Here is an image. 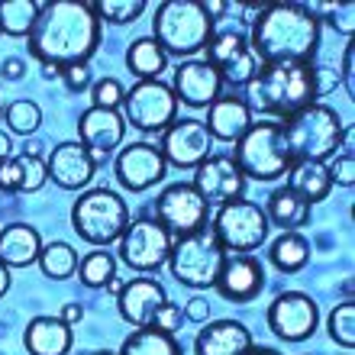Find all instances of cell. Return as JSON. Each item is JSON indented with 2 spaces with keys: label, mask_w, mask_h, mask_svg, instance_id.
I'll list each match as a JSON object with an SVG mask.
<instances>
[{
  "label": "cell",
  "mask_w": 355,
  "mask_h": 355,
  "mask_svg": "<svg viewBox=\"0 0 355 355\" xmlns=\"http://www.w3.org/2000/svg\"><path fill=\"white\" fill-rule=\"evenodd\" d=\"M29 52L42 65H85L101 42V19L91 3L55 0L42 3L36 26L29 29Z\"/></svg>",
  "instance_id": "cell-1"
},
{
  "label": "cell",
  "mask_w": 355,
  "mask_h": 355,
  "mask_svg": "<svg viewBox=\"0 0 355 355\" xmlns=\"http://www.w3.org/2000/svg\"><path fill=\"white\" fill-rule=\"evenodd\" d=\"M320 42V17L307 13L300 3H271L252 23L255 62L278 65V62H310Z\"/></svg>",
  "instance_id": "cell-2"
},
{
  "label": "cell",
  "mask_w": 355,
  "mask_h": 355,
  "mask_svg": "<svg viewBox=\"0 0 355 355\" xmlns=\"http://www.w3.org/2000/svg\"><path fill=\"white\" fill-rule=\"evenodd\" d=\"M245 97L259 113H271L281 120H291L294 113L307 110L317 101V81H313V62H278L262 65L255 78L245 85Z\"/></svg>",
  "instance_id": "cell-3"
},
{
  "label": "cell",
  "mask_w": 355,
  "mask_h": 355,
  "mask_svg": "<svg viewBox=\"0 0 355 355\" xmlns=\"http://www.w3.org/2000/svg\"><path fill=\"white\" fill-rule=\"evenodd\" d=\"M346 126L339 113L323 103H310L307 110L294 113L288 123H281V139L288 149L291 165L294 162H327L343 146Z\"/></svg>",
  "instance_id": "cell-4"
},
{
  "label": "cell",
  "mask_w": 355,
  "mask_h": 355,
  "mask_svg": "<svg viewBox=\"0 0 355 355\" xmlns=\"http://www.w3.org/2000/svg\"><path fill=\"white\" fill-rule=\"evenodd\" d=\"M155 42L165 55H194L214 39V19L197 0H165L152 19Z\"/></svg>",
  "instance_id": "cell-5"
},
{
  "label": "cell",
  "mask_w": 355,
  "mask_h": 355,
  "mask_svg": "<svg viewBox=\"0 0 355 355\" xmlns=\"http://www.w3.org/2000/svg\"><path fill=\"white\" fill-rule=\"evenodd\" d=\"M71 226L85 243L107 245L113 239H120L123 230L130 226V207L120 194H113L107 187H94V191H87L75 200Z\"/></svg>",
  "instance_id": "cell-6"
},
{
  "label": "cell",
  "mask_w": 355,
  "mask_h": 355,
  "mask_svg": "<svg viewBox=\"0 0 355 355\" xmlns=\"http://www.w3.org/2000/svg\"><path fill=\"white\" fill-rule=\"evenodd\" d=\"M236 168L243 171V178H255V181H275V178L288 175L291 159L281 139V123H252L245 136L236 142Z\"/></svg>",
  "instance_id": "cell-7"
},
{
  "label": "cell",
  "mask_w": 355,
  "mask_h": 355,
  "mask_svg": "<svg viewBox=\"0 0 355 355\" xmlns=\"http://www.w3.org/2000/svg\"><path fill=\"white\" fill-rule=\"evenodd\" d=\"M223 245L216 243L210 226L197 230L191 236H178V243L168 252V268L187 288H210L216 281V271L223 262Z\"/></svg>",
  "instance_id": "cell-8"
},
{
  "label": "cell",
  "mask_w": 355,
  "mask_h": 355,
  "mask_svg": "<svg viewBox=\"0 0 355 355\" xmlns=\"http://www.w3.org/2000/svg\"><path fill=\"white\" fill-rule=\"evenodd\" d=\"M223 252H252L268 239V216L259 204L233 200L223 204L216 214V223L210 226Z\"/></svg>",
  "instance_id": "cell-9"
},
{
  "label": "cell",
  "mask_w": 355,
  "mask_h": 355,
  "mask_svg": "<svg viewBox=\"0 0 355 355\" xmlns=\"http://www.w3.org/2000/svg\"><path fill=\"white\" fill-rule=\"evenodd\" d=\"M178 97L162 81H139L123 94V116L139 132H162L175 123Z\"/></svg>",
  "instance_id": "cell-10"
},
{
  "label": "cell",
  "mask_w": 355,
  "mask_h": 355,
  "mask_svg": "<svg viewBox=\"0 0 355 355\" xmlns=\"http://www.w3.org/2000/svg\"><path fill=\"white\" fill-rule=\"evenodd\" d=\"M171 236L159 220H136L120 236V259L136 271H155L168 262Z\"/></svg>",
  "instance_id": "cell-11"
},
{
  "label": "cell",
  "mask_w": 355,
  "mask_h": 355,
  "mask_svg": "<svg viewBox=\"0 0 355 355\" xmlns=\"http://www.w3.org/2000/svg\"><path fill=\"white\" fill-rule=\"evenodd\" d=\"M210 204L194 191V184H168L155 200V220L168 233L191 236L207 226Z\"/></svg>",
  "instance_id": "cell-12"
},
{
  "label": "cell",
  "mask_w": 355,
  "mask_h": 355,
  "mask_svg": "<svg viewBox=\"0 0 355 355\" xmlns=\"http://www.w3.org/2000/svg\"><path fill=\"white\" fill-rule=\"evenodd\" d=\"M204 62L220 75V81H226V85H233V87L249 85L255 78V71H259V62H255L252 49H249L245 36H239V33H220V36L210 39Z\"/></svg>",
  "instance_id": "cell-13"
},
{
  "label": "cell",
  "mask_w": 355,
  "mask_h": 355,
  "mask_svg": "<svg viewBox=\"0 0 355 355\" xmlns=\"http://www.w3.org/2000/svg\"><path fill=\"white\" fill-rule=\"evenodd\" d=\"M214 288L220 291V297L236 300V304L259 297L265 288L262 262L249 252H226L223 262H220V271H216Z\"/></svg>",
  "instance_id": "cell-14"
},
{
  "label": "cell",
  "mask_w": 355,
  "mask_h": 355,
  "mask_svg": "<svg viewBox=\"0 0 355 355\" xmlns=\"http://www.w3.org/2000/svg\"><path fill=\"white\" fill-rule=\"evenodd\" d=\"M268 327L284 343H300V339L313 336V329H317V304L300 291L278 294L268 307Z\"/></svg>",
  "instance_id": "cell-15"
},
{
  "label": "cell",
  "mask_w": 355,
  "mask_h": 355,
  "mask_svg": "<svg viewBox=\"0 0 355 355\" xmlns=\"http://www.w3.org/2000/svg\"><path fill=\"white\" fill-rule=\"evenodd\" d=\"M210 152H214V136L200 120H181L165 130L162 155L178 168H197L200 162L210 159Z\"/></svg>",
  "instance_id": "cell-16"
},
{
  "label": "cell",
  "mask_w": 355,
  "mask_h": 355,
  "mask_svg": "<svg viewBox=\"0 0 355 355\" xmlns=\"http://www.w3.org/2000/svg\"><path fill=\"white\" fill-rule=\"evenodd\" d=\"M194 191L204 197L207 204H233L245 191V178L236 168L233 159L226 155H210L207 162L197 165Z\"/></svg>",
  "instance_id": "cell-17"
},
{
  "label": "cell",
  "mask_w": 355,
  "mask_h": 355,
  "mask_svg": "<svg viewBox=\"0 0 355 355\" xmlns=\"http://www.w3.org/2000/svg\"><path fill=\"white\" fill-rule=\"evenodd\" d=\"M165 165L168 162H165L162 149L149 146V142H132L116 159V178H120V184L126 191L139 194V191L159 184L162 178H165Z\"/></svg>",
  "instance_id": "cell-18"
},
{
  "label": "cell",
  "mask_w": 355,
  "mask_h": 355,
  "mask_svg": "<svg viewBox=\"0 0 355 355\" xmlns=\"http://www.w3.org/2000/svg\"><path fill=\"white\" fill-rule=\"evenodd\" d=\"M78 132H81V146L91 152L94 165H101V162H107V155L123 142L126 120H123L116 110L91 107V110H85L81 123H78Z\"/></svg>",
  "instance_id": "cell-19"
},
{
  "label": "cell",
  "mask_w": 355,
  "mask_h": 355,
  "mask_svg": "<svg viewBox=\"0 0 355 355\" xmlns=\"http://www.w3.org/2000/svg\"><path fill=\"white\" fill-rule=\"evenodd\" d=\"M165 288H162L155 278H136L130 284H123V291L116 294V304H120V317L126 323H132L136 329H149L159 307L165 304Z\"/></svg>",
  "instance_id": "cell-20"
},
{
  "label": "cell",
  "mask_w": 355,
  "mask_h": 355,
  "mask_svg": "<svg viewBox=\"0 0 355 355\" xmlns=\"http://www.w3.org/2000/svg\"><path fill=\"white\" fill-rule=\"evenodd\" d=\"M94 159L91 152L81 146V142H62L52 149L46 162V171L49 178L55 181L58 187H65V191H78V187H85L87 181L94 178Z\"/></svg>",
  "instance_id": "cell-21"
},
{
  "label": "cell",
  "mask_w": 355,
  "mask_h": 355,
  "mask_svg": "<svg viewBox=\"0 0 355 355\" xmlns=\"http://www.w3.org/2000/svg\"><path fill=\"white\" fill-rule=\"evenodd\" d=\"M220 75L207 62H184V65L175 71V94L178 101L187 103V107H210V103L220 97Z\"/></svg>",
  "instance_id": "cell-22"
},
{
  "label": "cell",
  "mask_w": 355,
  "mask_h": 355,
  "mask_svg": "<svg viewBox=\"0 0 355 355\" xmlns=\"http://www.w3.org/2000/svg\"><path fill=\"white\" fill-rule=\"evenodd\" d=\"M207 130L210 136L220 142H239L245 136V130L252 126V110L245 107L243 97H216L210 103V113H207Z\"/></svg>",
  "instance_id": "cell-23"
},
{
  "label": "cell",
  "mask_w": 355,
  "mask_h": 355,
  "mask_svg": "<svg viewBox=\"0 0 355 355\" xmlns=\"http://www.w3.org/2000/svg\"><path fill=\"white\" fill-rule=\"evenodd\" d=\"M252 346V333L239 323V320H216L200 329L194 349L197 355H243Z\"/></svg>",
  "instance_id": "cell-24"
},
{
  "label": "cell",
  "mask_w": 355,
  "mask_h": 355,
  "mask_svg": "<svg viewBox=\"0 0 355 355\" xmlns=\"http://www.w3.org/2000/svg\"><path fill=\"white\" fill-rule=\"evenodd\" d=\"M23 346L29 355H68L71 327L55 317H36L23 333Z\"/></svg>",
  "instance_id": "cell-25"
},
{
  "label": "cell",
  "mask_w": 355,
  "mask_h": 355,
  "mask_svg": "<svg viewBox=\"0 0 355 355\" xmlns=\"http://www.w3.org/2000/svg\"><path fill=\"white\" fill-rule=\"evenodd\" d=\"M39 252H42V239L33 226L13 223L0 230V262L7 268H26V265L39 262Z\"/></svg>",
  "instance_id": "cell-26"
},
{
  "label": "cell",
  "mask_w": 355,
  "mask_h": 355,
  "mask_svg": "<svg viewBox=\"0 0 355 355\" xmlns=\"http://www.w3.org/2000/svg\"><path fill=\"white\" fill-rule=\"evenodd\" d=\"M297 197H304L310 207L317 200H327V194L333 191V178L323 162H294L288 168V184Z\"/></svg>",
  "instance_id": "cell-27"
},
{
  "label": "cell",
  "mask_w": 355,
  "mask_h": 355,
  "mask_svg": "<svg viewBox=\"0 0 355 355\" xmlns=\"http://www.w3.org/2000/svg\"><path fill=\"white\" fill-rule=\"evenodd\" d=\"M275 226H281L284 233H294L297 226H304L310 220V204L304 197H297L291 187H278L268 197V214H265Z\"/></svg>",
  "instance_id": "cell-28"
},
{
  "label": "cell",
  "mask_w": 355,
  "mask_h": 355,
  "mask_svg": "<svg viewBox=\"0 0 355 355\" xmlns=\"http://www.w3.org/2000/svg\"><path fill=\"white\" fill-rule=\"evenodd\" d=\"M126 65H130L132 75H139L142 81H159V75L168 65V55L162 52V46L152 36L136 39L126 52Z\"/></svg>",
  "instance_id": "cell-29"
},
{
  "label": "cell",
  "mask_w": 355,
  "mask_h": 355,
  "mask_svg": "<svg viewBox=\"0 0 355 355\" xmlns=\"http://www.w3.org/2000/svg\"><path fill=\"white\" fill-rule=\"evenodd\" d=\"M271 265L284 275H294L304 265L310 262V243L300 233H281L275 243H271Z\"/></svg>",
  "instance_id": "cell-30"
},
{
  "label": "cell",
  "mask_w": 355,
  "mask_h": 355,
  "mask_svg": "<svg viewBox=\"0 0 355 355\" xmlns=\"http://www.w3.org/2000/svg\"><path fill=\"white\" fill-rule=\"evenodd\" d=\"M39 10H42V3H33V0H3L0 3V29L7 36H29V29L39 19Z\"/></svg>",
  "instance_id": "cell-31"
},
{
  "label": "cell",
  "mask_w": 355,
  "mask_h": 355,
  "mask_svg": "<svg viewBox=\"0 0 355 355\" xmlns=\"http://www.w3.org/2000/svg\"><path fill=\"white\" fill-rule=\"evenodd\" d=\"M120 355H181V346L175 343V336L149 327V329H136L132 336H126Z\"/></svg>",
  "instance_id": "cell-32"
},
{
  "label": "cell",
  "mask_w": 355,
  "mask_h": 355,
  "mask_svg": "<svg viewBox=\"0 0 355 355\" xmlns=\"http://www.w3.org/2000/svg\"><path fill=\"white\" fill-rule=\"evenodd\" d=\"M39 268L52 281H65L78 271V252L68 243H49L39 252Z\"/></svg>",
  "instance_id": "cell-33"
},
{
  "label": "cell",
  "mask_w": 355,
  "mask_h": 355,
  "mask_svg": "<svg viewBox=\"0 0 355 355\" xmlns=\"http://www.w3.org/2000/svg\"><path fill=\"white\" fill-rule=\"evenodd\" d=\"M113 275H116V262H113L110 252H91L87 259L78 262V278L87 288H103Z\"/></svg>",
  "instance_id": "cell-34"
},
{
  "label": "cell",
  "mask_w": 355,
  "mask_h": 355,
  "mask_svg": "<svg viewBox=\"0 0 355 355\" xmlns=\"http://www.w3.org/2000/svg\"><path fill=\"white\" fill-rule=\"evenodd\" d=\"M3 116H7L10 130L19 132V136H29V132L39 130V123H42V110H39L33 101H13L3 110Z\"/></svg>",
  "instance_id": "cell-35"
},
{
  "label": "cell",
  "mask_w": 355,
  "mask_h": 355,
  "mask_svg": "<svg viewBox=\"0 0 355 355\" xmlns=\"http://www.w3.org/2000/svg\"><path fill=\"white\" fill-rule=\"evenodd\" d=\"M329 336H333V343H339V346H346V349L355 346V304L352 300L339 304L329 313Z\"/></svg>",
  "instance_id": "cell-36"
},
{
  "label": "cell",
  "mask_w": 355,
  "mask_h": 355,
  "mask_svg": "<svg viewBox=\"0 0 355 355\" xmlns=\"http://www.w3.org/2000/svg\"><path fill=\"white\" fill-rule=\"evenodd\" d=\"M91 7L97 17L123 26V23H132V19L139 17L142 10H146V3L142 0H101V3H91Z\"/></svg>",
  "instance_id": "cell-37"
},
{
  "label": "cell",
  "mask_w": 355,
  "mask_h": 355,
  "mask_svg": "<svg viewBox=\"0 0 355 355\" xmlns=\"http://www.w3.org/2000/svg\"><path fill=\"white\" fill-rule=\"evenodd\" d=\"M307 13H313V17H317V13H327L329 23H333V29H339V33L352 36V29H355V23H352L355 7H352V3H310Z\"/></svg>",
  "instance_id": "cell-38"
},
{
  "label": "cell",
  "mask_w": 355,
  "mask_h": 355,
  "mask_svg": "<svg viewBox=\"0 0 355 355\" xmlns=\"http://www.w3.org/2000/svg\"><path fill=\"white\" fill-rule=\"evenodd\" d=\"M17 162H19V175H23V191H39V187L46 184L49 171H46V162L39 159V155H26L23 152V159H17Z\"/></svg>",
  "instance_id": "cell-39"
},
{
  "label": "cell",
  "mask_w": 355,
  "mask_h": 355,
  "mask_svg": "<svg viewBox=\"0 0 355 355\" xmlns=\"http://www.w3.org/2000/svg\"><path fill=\"white\" fill-rule=\"evenodd\" d=\"M123 85L116 78H103L94 85V107H101V110H116L123 103Z\"/></svg>",
  "instance_id": "cell-40"
},
{
  "label": "cell",
  "mask_w": 355,
  "mask_h": 355,
  "mask_svg": "<svg viewBox=\"0 0 355 355\" xmlns=\"http://www.w3.org/2000/svg\"><path fill=\"white\" fill-rule=\"evenodd\" d=\"M181 320H184L181 307H178V304H171V300H165V304L159 307V313H155V320H152V329H159V333H168V336H175L178 329H181Z\"/></svg>",
  "instance_id": "cell-41"
},
{
  "label": "cell",
  "mask_w": 355,
  "mask_h": 355,
  "mask_svg": "<svg viewBox=\"0 0 355 355\" xmlns=\"http://www.w3.org/2000/svg\"><path fill=\"white\" fill-rule=\"evenodd\" d=\"M0 191H3V194L23 191V175H19L17 159H0Z\"/></svg>",
  "instance_id": "cell-42"
},
{
  "label": "cell",
  "mask_w": 355,
  "mask_h": 355,
  "mask_svg": "<svg viewBox=\"0 0 355 355\" xmlns=\"http://www.w3.org/2000/svg\"><path fill=\"white\" fill-rule=\"evenodd\" d=\"M329 168V178H333V184H343V187H352L355 181V162L352 155H339L333 165H327Z\"/></svg>",
  "instance_id": "cell-43"
},
{
  "label": "cell",
  "mask_w": 355,
  "mask_h": 355,
  "mask_svg": "<svg viewBox=\"0 0 355 355\" xmlns=\"http://www.w3.org/2000/svg\"><path fill=\"white\" fill-rule=\"evenodd\" d=\"M62 78H65L68 91H85V87L91 85V71H87V65H68V68H62Z\"/></svg>",
  "instance_id": "cell-44"
},
{
  "label": "cell",
  "mask_w": 355,
  "mask_h": 355,
  "mask_svg": "<svg viewBox=\"0 0 355 355\" xmlns=\"http://www.w3.org/2000/svg\"><path fill=\"white\" fill-rule=\"evenodd\" d=\"M184 317H187V320H194V323H204V320L210 317V304H207L204 297H194V300H187V307H184Z\"/></svg>",
  "instance_id": "cell-45"
},
{
  "label": "cell",
  "mask_w": 355,
  "mask_h": 355,
  "mask_svg": "<svg viewBox=\"0 0 355 355\" xmlns=\"http://www.w3.org/2000/svg\"><path fill=\"white\" fill-rule=\"evenodd\" d=\"M23 71H26V65H23L19 58H7V62H3V68H0V75L7 78V81H19V78H23Z\"/></svg>",
  "instance_id": "cell-46"
},
{
  "label": "cell",
  "mask_w": 355,
  "mask_h": 355,
  "mask_svg": "<svg viewBox=\"0 0 355 355\" xmlns=\"http://www.w3.org/2000/svg\"><path fill=\"white\" fill-rule=\"evenodd\" d=\"M81 317H85V307H81V304H65V310H62V320H65L68 327H71V323H78Z\"/></svg>",
  "instance_id": "cell-47"
},
{
  "label": "cell",
  "mask_w": 355,
  "mask_h": 355,
  "mask_svg": "<svg viewBox=\"0 0 355 355\" xmlns=\"http://www.w3.org/2000/svg\"><path fill=\"white\" fill-rule=\"evenodd\" d=\"M352 58H355V52H352V46H349L346 55H343V78H346V85H349V94H355L352 91Z\"/></svg>",
  "instance_id": "cell-48"
},
{
  "label": "cell",
  "mask_w": 355,
  "mask_h": 355,
  "mask_svg": "<svg viewBox=\"0 0 355 355\" xmlns=\"http://www.w3.org/2000/svg\"><path fill=\"white\" fill-rule=\"evenodd\" d=\"M7 288H10V271H7V265L0 262V297L7 294Z\"/></svg>",
  "instance_id": "cell-49"
},
{
  "label": "cell",
  "mask_w": 355,
  "mask_h": 355,
  "mask_svg": "<svg viewBox=\"0 0 355 355\" xmlns=\"http://www.w3.org/2000/svg\"><path fill=\"white\" fill-rule=\"evenodd\" d=\"M243 355H281V352H275V349H268V346H249Z\"/></svg>",
  "instance_id": "cell-50"
},
{
  "label": "cell",
  "mask_w": 355,
  "mask_h": 355,
  "mask_svg": "<svg viewBox=\"0 0 355 355\" xmlns=\"http://www.w3.org/2000/svg\"><path fill=\"white\" fill-rule=\"evenodd\" d=\"M10 149H13V146H10V136L0 132V159H10Z\"/></svg>",
  "instance_id": "cell-51"
},
{
  "label": "cell",
  "mask_w": 355,
  "mask_h": 355,
  "mask_svg": "<svg viewBox=\"0 0 355 355\" xmlns=\"http://www.w3.org/2000/svg\"><path fill=\"white\" fill-rule=\"evenodd\" d=\"M42 78H46V81H52V78H62V68H58V65H42Z\"/></svg>",
  "instance_id": "cell-52"
},
{
  "label": "cell",
  "mask_w": 355,
  "mask_h": 355,
  "mask_svg": "<svg viewBox=\"0 0 355 355\" xmlns=\"http://www.w3.org/2000/svg\"><path fill=\"white\" fill-rule=\"evenodd\" d=\"M103 288L110 291V294H120V291H123V281H120V278H116V275H113V278H110V281H107V284H103Z\"/></svg>",
  "instance_id": "cell-53"
},
{
  "label": "cell",
  "mask_w": 355,
  "mask_h": 355,
  "mask_svg": "<svg viewBox=\"0 0 355 355\" xmlns=\"http://www.w3.org/2000/svg\"><path fill=\"white\" fill-rule=\"evenodd\" d=\"M91 355H113V352H91Z\"/></svg>",
  "instance_id": "cell-54"
}]
</instances>
